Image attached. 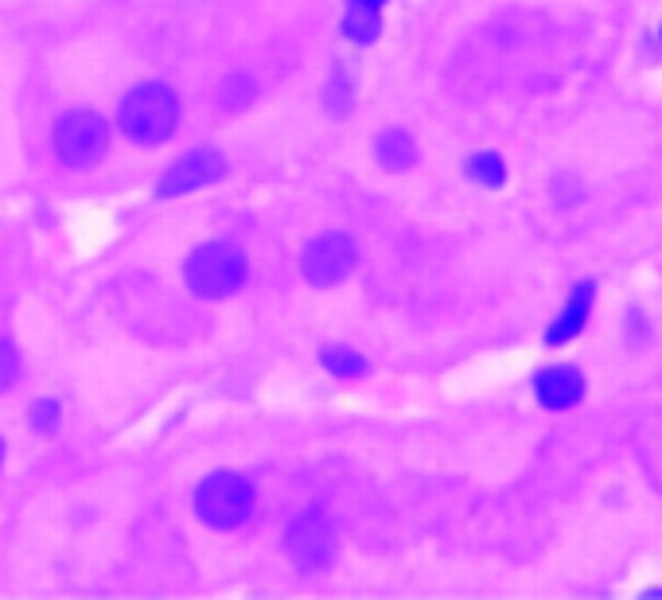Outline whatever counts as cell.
I'll return each instance as SVG.
<instances>
[{"label":"cell","mask_w":662,"mask_h":600,"mask_svg":"<svg viewBox=\"0 0 662 600\" xmlns=\"http://www.w3.org/2000/svg\"><path fill=\"white\" fill-rule=\"evenodd\" d=\"M180 121V102L164 82H141L121 98L118 110V125L141 149H156L172 136Z\"/></svg>","instance_id":"obj_1"},{"label":"cell","mask_w":662,"mask_h":600,"mask_svg":"<svg viewBox=\"0 0 662 600\" xmlns=\"http://www.w3.org/2000/svg\"><path fill=\"white\" fill-rule=\"evenodd\" d=\"M184 281L200 301H223L246 281V254L234 242H207L184 262Z\"/></svg>","instance_id":"obj_2"},{"label":"cell","mask_w":662,"mask_h":600,"mask_svg":"<svg viewBox=\"0 0 662 600\" xmlns=\"http://www.w3.org/2000/svg\"><path fill=\"white\" fill-rule=\"evenodd\" d=\"M254 484L238 472H211L195 488V515L211 530H238L254 515Z\"/></svg>","instance_id":"obj_3"},{"label":"cell","mask_w":662,"mask_h":600,"mask_svg":"<svg viewBox=\"0 0 662 600\" xmlns=\"http://www.w3.org/2000/svg\"><path fill=\"white\" fill-rule=\"evenodd\" d=\"M110 149V125L90 110H71L55 125V153L67 169H94Z\"/></svg>","instance_id":"obj_4"},{"label":"cell","mask_w":662,"mask_h":600,"mask_svg":"<svg viewBox=\"0 0 662 600\" xmlns=\"http://www.w3.org/2000/svg\"><path fill=\"white\" fill-rule=\"evenodd\" d=\"M355 242L347 234H319L316 242H308L301 254V273L308 285L316 288H336L339 281H347L355 273Z\"/></svg>","instance_id":"obj_5"},{"label":"cell","mask_w":662,"mask_h":600,"mask_svg":"<svg viewBox=\"0 0 662 600\" xmlns=\"http://www.w3.org/2000/svg\"><path fill=\"white\" fill-rule=\"evenodd\" d=\"M285 550L304 573H316V569H327L336 561V527L324 511H304L301 519L288 527Z\"/></svg>","instance_id":"obj_6"},{"label":"cell","mask_w":662,"mask_h":600,"mask_svg":"<svg viewBox=\"0 0 662 600\" xmlns=\"http://www.w3.org/2000/svg\"><path fill=\"white\" fill-rule=\"evenodd\" d=\"M223 176H226V156L218 153V149H192V153H184L164 176H160L156 195L160 200H176V195L218 184Z\"/></svg>","instance_id":"obj_7"},{"label":"cell","mask_w":662,"mask_h":600,"mask_svg":"<svg viewBox=\"0 0 662 600\" xmlns=\"http://www.w3.org/2000/svg\"><path fill=\"white\" fill-rule=\"evenodd\" d=\"M534 394L542 401V409L550 414H566L577 401L584 398V375L569 363H558V367H542L534 375Z\"/></svg>","instance_id":"obj_8"},{"label":"cell","mask_w":662,"mask_h":600,"mask_svg":"<svg viewBox=\"0 0 662 600\" xmlns=\"http://www.w3.org/2000/svg\"><path fill=\"white\" fill-rule=\"evenodd\" d=\"M592 301H597V285H592V281H581V285L569 293V301H566V308H561V316L550 324V328H546V344H550V347L573 344V339L584 332V324H589Z\"/></svg>","instance_id":"obj_9"},{"label":"cell","mask_w":662,"mask_h":600,"mask_svg":"<svg viewBox=\"0 0 662 600\" xmlns=\"http://www.w3.org/2000/svg\"><path fill=\"white\" fill-rule=\"evenodd\" d=\"M375 161L383 164V169H390V172L414 169V161H417L414 136H409L406 129H386V133L375 141Z\"/></svg>","instance_id":"obj_10"},{"label":"cell","mask_w":662,"mask_h":600,"mask_svg":"<svg viewBox=\"0 0 662 600\" xmlns=\"http://www.w3.org/2000/svg\"><path fill=\"white\" fill-rule=\"evenodd\" d=\"M344 35L352 43H375L383 35V9H367V4H352L344 17Z\"/></svg>","instance_id":"obj_11"},{"label":"cell","mask_w":662,"mask_h":600,"mask_svg":"<svg viewBox=\"0 0 662 600\" xmlns=\"http://www.w3.org/2000/svg\"><path fill=\"white\" fill-rule=\"evenodd\" d=\"M464 172H468V180H471V184H479V187H503V180H507V164L499 161L495 153L468 156Z\"/></svg>","instance_id":"obj_12"},{"label":"cell","mask_w":662,"mask_h":600,"mask_svg":"<svg viewBox=\"0 0 662 600\" xmlns=\"http://www.w3.org/2000/svg\"><path fill=\"white\" fill-rule=\"evenodd\" d=\"M319 363H324L336 378H363L367 375V359H363L359 352H352V347H324V352H319Z\"/></svg>","instance_id":"obj_13"},{"label":"cell","mask_w":662,"mask_h":600,"mask_svg":"<svg viewBox=\"0 0 662 600\" xmlns=\"http://www.w3.org/2000/svg\"><path fill=\"white\" fill-rule=\"evenodd\" d=\"M28 425H32L35 433H43V437H51V433L59 429V401H55V398L32 401V414H28Z\"/></svg>","instance_id":"obj_14"},{"label":"cell","mask_w":662,"mask_h":600,"mask_svg":"<svg viewBox=\"0 0 662 600\" xmlns=\"http://www.w3.org/2000/svg\"><path fill=\"white\" fill-rule=\"evenodd\" d=\"M17 378H20V352L9 339H0V390L17 386Z\"/></svg>","instance_id":"obj_15"},{"label":"cell","mask_w":662,"mask_h":600,"mask_svg":"<svg viewBox=\"0 0 662 600\" xmlns=\"http://www.w3.org/2000/svg\"><path fill=\"white\" fill-rule=\"evenodd\" d=\"M327 98H332V113H344V110H352V87L344 90V79H336L332 82V90H327Z\"/></svg>","instance_id":"obj_16"},{"label":"cell","mask_w":662,"mask_h":600,"mask_svg":"<svg viewBox=\"0 0 662 600\" xmlns=\"http://www.w3.org/2000/svg\"><path fill=\"white\" fill-rule=\"evenodd\" d=\"M352 4H367V9H383L386 0H352Z\"/></svg>","instance_id":"obj_17"},{"label":"cell","mask_w":662,"mask_h":600,"mask_svg":"<svg viewBox=\"0 0 662 600\" xmlns=\"http://www.w3.org/2000/svg\"><path fill=\"white\" fill-rule=\"evenodd\" d=\"M0 457H4V440H0Z\"/></svg>","instance_id":"obj_18"}]
</instances>
